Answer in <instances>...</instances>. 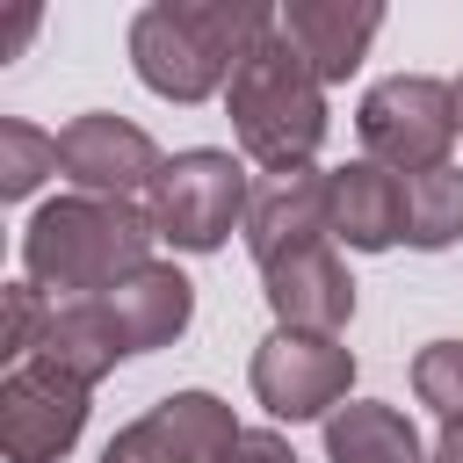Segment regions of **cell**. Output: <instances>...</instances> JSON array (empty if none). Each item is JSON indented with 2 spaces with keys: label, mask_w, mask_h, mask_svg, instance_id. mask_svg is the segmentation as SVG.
Returning <instances> with one entry per match:
<instances>
[{
  "label": "cell",
  "mask_w": 463,
  "mask_h": 463,
  "mask_svg": "<svg viewBox=\"0 0 463 463\" xmlns=\"http://www.w3.org/2000/svg\"><path fill=\"white\" fill-rule=\"evenodd\" d=\"M224 463H297V449H289L275 427H246V434L224 449Z\"/></svg>",
  "instance_id": "21"
},
{
  "label": "cell",
  "mask_w": 463,
  "mask_h": 463,
  "mask_svg": "<svg viewBox=\"0 0 463 463\" xmlns=\"http://www.w3.org/2000/svg\"><path fill=\"white\" fill-rule=\"evenodd\" d=\"M246 203H253L246 166L217 145H188L152 181V232L181 253H217L232 232H246Z\"/></svg>",
  "instance_id": "4"
},
{
  "label": "cell",
  "mask_w": 463,
  "mask_h": 463,
  "mask_svg": "<svg viewBox=\"0 0 463 463\" xmlns=\"http://www.w3.org/2000/svg\"><path fill=\"white\" fill-rule=\"evenodd\" d=\"M43 174H58V137H43L36 123L7 116V123H0V195L22 203V195H36Z\"/></svg>",
  "instance_id": "18"
},
{
  "label": "cell",
  "mask_w": 463,
  "mask_h": 463,
  "mask_svg": "<svg viewBox=\"0 0 463 463\" xmlns=\"http://www.w3.org/2000/svg\"><path fill=\"white\" fill-rule=\"evenodd\" d=\"M152 210L116 195H58L22 224V282L80 304L152 268Z\"/></svg>",
  "instance_id": "2"
},
{
  "label": "cell",
  "mask_w": 463,
  "mask_h": 463,
  "mask_svg": "<svg viewBox=\"0 0 463 463\" xmlns=\"http://www.w3.org/2000/svg\"><path fill=\"white\" fill-rule=\"evenodd\" d=\"M354 130H362V152L391 174H434L449 166V145L463 137L456 130V87L449 80H427V72H391L362 94L354 109Z\"/></svg>",
  "instance_id": "5"
},
{
  "label": "cell",
  "mask_w": 463,
  "mask_h": 463,
  "mask_svg": "<svg viewBox=\"0 0 463 463\" xmlns=\"http://www.w3.org/2000/svg\"><path fill=\"white\" fill-rule=\"evenodd\" d=\"M463 239V166H434L405 181V246L441 253Z\"/></svg>",
  "instance_id": "17"
},
{
  "label": "cell",
  "mask_w": 463,
  "mask_h": 463,
  "mask_svg": "<svg viewBox=\"0 0 463 463\" xmlns=\"http://www.w3.org/2000/svg\"><path fill=\"white\" fill-rule=\"evenodd\" d=\"M326 463H427V449H420V427L398 405L354 398L326 420Z\"/></svg>",
  "instance_id": "16"
},
{
  "label": "cell",
  "mask_w": 463,
  "mask_h": 463,
  "mask_svg": "<svg viewBox=\"0 0 463 463\" xmlns=\"http://www.w3.org/2000/svg\"><path fill=\"white\" fill-rule=\"evenodd\" d=\"M253 398L275 412V420H333L347 405V383H354V354L326 333H268L253 347Z\"/></svg>",
  "instance_id": "6"
},
{
  "label": "cell",
  "mask_w": 463,
  "mask_h": 463,
  "mask_svg": "<svg viewBox=\"0 0 463 463\" xmlns=\"http://www.w3.org/2000/svg\"><path fill=\"white\" fill-rule=\"evenodd\" d=\"M246 427H232V405L210 391H174L152 412H137L130 427L109 434L101 463H224V449Z\"/></svg>",
  "instance_id": "8"
},
{
  "label": "cell",
  "mask_w": 463,
  "mask_h": 463,
  "mask_svg": "<svg viewBox=\"0 0 463 463\" xmlns=\"http://www.w3.org/2000/svg\"><path fill=\"white\" fill-rule=\"evenodd\" d=\"M275 29L260 0H152L130 14V65L159 101H210L232 87L239 58Z\"/></svg>",
  "instance_id": "1"
},
{
  "label": "cell",
  "mask_w": 463,
  "mask_h": 463,
  "mask_svg": "<svg viewBox=\"0 0 463 463\" xmlns=\"http://www.w3.org/2000/svg\"><path fill=\"white\" fill-rule=\"evenodd\" d=\"M43 326H51V311H43V289L36 282H7V333H0V354L22 369L36 347H43Z\"/></svg>",
  "instance_id": "20"
},
{
  "label": "cell",
  "mask_w": 463,
  "mask_h": 463,
  "mask_svg": "<svg viewBox=\"0 0 463 463\" xmlns=\"http://www.w3.org/2000/svg\"><path fill=\"white\" fill-rule=\"evenodd\" d=\"M87 398H94V383H80L51 362L7 369L0 376V449H7V463H58L87 427Z\"/></svg>",
  "instance_id": "7"
},
{
  "label": "cell",
  "mask_w": 463,
  "mask_h": 463,
  "mask_svg": "<svg viewBox=\"0 0 463 463\" xmlns=\"http://www.w3.org/2000/svg\"><path fill=\"white\" fill-rule=\"evenodd\" d=\"M326 195H333V239H347L354 253H383L405 239V174L347 159L326 174Z\"/></svg>",
  "instance_id": "14"
},
{
  "label": "cell",
  "mask_w": 463,
  "mask_h": 463,
  "mask_svg": "<svg viewBox=\"0 0 463 463\" xmlns=\"http://www.w3.org/2000/svg\"><path fill=\"white\" fill-rule=\"evenodd\" d=\"M456 130H463V80H456Z\"/></svg>",
  "instance_id": "23"
},
{
  "label": "cell",
  "mask_w": 463,
  "mask_h": 463,
  "mask_svg": "<svg viewBox=\"0 0 463 463\" xmlns=\"http://www.w3.org/2000/svg\"><path fill=\"white\" fill-rule=\"evenodd\" d=\"M333 239V195H326V174L318 166H289V174H260L253 181V203H246V253L260 268L304 253Z\"/></svg>",
  "instance_id": "10"
},
{
  "label": "cell",
  "mask_w": 463,
  "mask_h": 463,
  "mask_svg": "<svg viewBox=\"0 0 463 463\" xmlns=\"http://www.w3.org/2000/svg\"><path fill=\"white\" fill-rule=\"evenodd\" d=\"M427 463H463V427H441V441H434Z\"/></svg>",
  "instance_id": "22"
},
{
  "label": "cell",
  "mask_w": 463,
  "mask_h": 463,
  "mask_svg": "<svg viewBox=\"0 0 463 463\" xmlns=\"http://www.w3.org/2000/svg\"><path fill=\"white\" fill-rule=\"evenodd\" d=\"M29 362H51L80 383H101L116 362H123V340H116V318L101 311V297H80V304H51V326H43V347Z\"/></svg>",
  "instance_id": "15"
},
{
  "label": "cell",
  "mask_w": 463,
  "mask_h": 463,
  "mask_svg": "<svg viewBox=\"0 0 463 463\" xmlns=\"http://www.w3.org/2000/svg\"><path fill=\"white\" fill-rule=\"evenodd\" d=\"M412 391L441 427H463V340H427L412 354Z\"/></svg>",
  "instance_id": "19"
},
{
  "label": "cell",
  "mask_w": 463,
  "mask_h": 463,
  "mask_svg": "<svg viewBox=\"0 0 463 463\" xmlns=\"http://www.w3.org/2000/svg\"><path fill=\"white\" fill-rule=\"evenodd\" d=\"M260 289H268V311H275L282 333H326V340H340V326L354 318V275L333 253V239H318V246L260 268Z\"/></svg>",
  "instance_id": "11"
},
{
  "label": "cell",
  "mask_w": 463,
  "mask_h": 463,
  "mask_svg": "<svg viewBox=\"0 0 463 463\" xmlns=\"http://www.w3.org/2000/svg\"><path fill=\"white\" fill-rule=\"evenodd\" d=\"M159 166H166L159 145H152L130 116L87 109V116H72V123L58 130V174L80 181V195H116V203H130L137 188L152 195Z\"/></svg>",
  "instance_id": "9"
},
{
  "label": "cell",
  "mask_w": 463,
  "mask_h": 463,
  "mask_svg": "<svg viewBox=\"0 0 463 463\" xmlns=\"http://www.w3.org/2000/svg\"><path fill=\"white\" fill-rule=\"evenodd\" d=\"M224 109H232L239 152L253 166H268V174L311 166V152L326 145V80L297 58V43L282 36V22L239 58L232 87H224Z\"/></svg>",
  "instance_id": "3"
},
{
  "label": "cell",
  "mask_w": 463,
  "mask_h": 463,
  "mask_svg": "<svg viewBox=\"0 0 463 463\" xmlns=\"http://www.w3.org/2000/svg\"><path fill=\"white\" fill-rule=\"evenodd\" d=\"M101 311L116 318L123 354H152V347H174V340L188 333V318H195V282H188L181 268L152 260V268H137L130 282H116V289L101 297Z\"/></svg>",
  "instance_id": "13"
},
{
  "label": "cell",
  "mask_w": 463,
  "mask_h": 463,
  "mask_svg": "<svg viewBox=\"0 0 463 463\" xmlns=\"http://www.w3.org/2000/svg\"><path fill=\"white\" fill-rule=\"evenodd\" d=\"M275 22H282V36L297 43V58L333 87V80H347L354 65H362V51L376 43V29H383V7H369V0H289V7H275Z\"/></svg>",
  "instance_id": "12"
}]
</instances>
